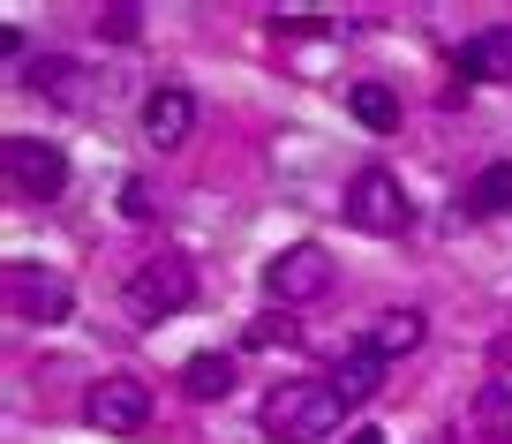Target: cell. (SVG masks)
<instances>
[{"mask_svg":"<svg viewBox=\"0 0 512 444\" xmlns=\"http://www.w3.org/2000/svg\"><path fill=\"white\" fill-rule=\"evenodd\" d=\"M279 339H294L287 317H256V324H249V347H279Z\"/></svg>","mask_w":512,"mask_h":444,"instance_id":"19","label":"cell"},{"mask_svg":"<svg viewBox=\"0 0 512 444\" xmlns=\"http://www.w3.org/2000/svg\"><path fill=\"white\" fill-rule=\"evenodd\" d=\"M128 317L136 324H159V317H181V309L196 302V264L189 256H174V249H159V256H144V264L128 271Z\"/></svg>","mask_w":512,"mask_h":444,"instance_id":"2","label":"cell"},{"mask_svg":"<svg viewBox=\"0 0 512 444\" xmlns=\"http://www.w3.org/2000/svg\"><path fill=\"white\" fill-rule=\"evenodd\" d=\"M475 429H482L490 444L512 437V384H505V377H490V384L475 392Z\"/></svg>","mask_w":512,"mask_h":444,"instance_id":"15","label":"cell"},{"mask_svg":"<svg viewBox=\"0 0 512 444\" xmlns=\"http://www.w3.org/2000/svg\"><path fill=\"white\" fill-rule=\"evenodd\" d=\"M422 332H430V324H422V309H384V317L369 324L362 347L377 354V362H400V354H415V347H422Z\"/></svg>","mask_w":512,"mask_h":444,"instance_id":"10","label":"cell"},{"mask_svg":"<svg viewBox=\"0 0 512 444\" xmlns=\"http://www.w3.org/2000/svg\"><path fill=\"white\" fill-rule=\"evenodd\" d=\"M347 106H354V121H362V128H400V98L384 91V83H354Z\"/></svg>","mask_w":512,"mask_h":444,"instance_id":"16","label":"cell"},{"mask_svg":"<svg viewBox=\"0 0 512 444\" xmlns=\"http://www.w3.org/2000/svg\"><path fill=\"white\" fill-rule=\"evenodd\" d=\"M347 444H384V429H347Z\"/></svg>","mask_w":512,"mask_h":444,"instance_id":"20","label":"cell"},{"mask_svg":"<svg viewBox=\"0 0 512 444\" xmlns=\"http://www.w3.org/2000/svg\"><path fill=\"white\" fill-rule=\"evenodd\" d=\"M324 286H332V256H324L317 241H294V249H279L272 264H264V294H272L279 309H294V302H317Z\"/></svg>","mask_w":512,"mask_h":444,"instance_id":"6","label":"cell"},{"mask_svg":"<svg viewBox=\"0 0 512 444\" xmlns=\"http://www.w3.org/2000/svg\"><path fill=\"white\" fill-rule=\"evenodd\" d=\"M8 309H16L23 324H61L68 309H76V294H68L61 271H31V264H16V271H8Z\"/></svg>","mask_w":512,"mask_h":444,"instance_id":"7","label":"cell"},{"mask_svg":"<svg viewBox=\"0 0 512 444\" xmlns=\"http://www.w3.org/2000/svg\"><path fill=\"white\" fill-rule=\"evenodd\" d=\"M121 211H128V219H151V211H159V196H151L144 174H128V181H121Z\"/></svg>","mask_w":512,"mask_h":444,"instance_id":"17","label":"cell"},{"mask_svg":"<svg viewBox=\"0 0 512 444\" xmlns=\"http://www.w3.org/2000/svg\"><path fill=\"white\" fill-rule=\"evenodd\" d=\"M83 422L98 429V437H136V429L151 422V384L144 377H98L91 392H83Z\"/></svg>","mask_w":512,"mask_h":444,"instance_id":"4","label":"cell"},{"mask_svg":"<svg viewBox=\"0 0 512 444\" xmlns=\"http://www.w3.org/2000/svg\"><path fill=\"white\" fill-rule=\"evenodd\" d=\"M384 369H392V362H377L369 347H354L347 362L332 369V392L347 399V407H362V399H377V392H384Z\"/></svg>","mask_w":512,"mask_h":444,"instance_id":"11","label":"cell"},{"mask_svg":"<svg viewBox=\"0 0 512 444\" xmlns=\"http://www.w3.org/2000/svg\"><path fill=\"white\" fill-rule=\"evenodd\" d=\"M181 392H189V399H226V392H234V354H189Z\"/></svg>","mask_w":512,"mask_h":444,"instance_id":"14","label":"cell"},{"mask_svg":"<svg viewBox=\"0 0 512 444\" xmlns=\"http://www.w3.org/2000/svg\"><path fill=\"white\" fill-rule=\"evenodd\" d=\"M347 422V399L332 392V377H294L264 399V437L272 444H324Z\"/></svg>","mask_w":512,"mask_h":444,"instance_id":"1","label":"cell"},{"mask_svg":"<svg viewBox=\"0 0 512 444\" xmlns=\"http://www.w3.org/2000/svg\"><path fill=\"white\" fill-rule=\"evenodd\" d=\"M0 174H8V189L23 204H53L68 189V159H61V143H46V136H8L0 143Z\"/></svg>","mask_w":512,"mask_h":444,"instance_id":"3","label":"cell"},{"mask_svg":"<svg viewBox=\"0 0 512 444\" xmlns=\"http://www.w3.org/2000/svg\"><path fill=\"white\" fill-rule=\"evenodd\" d=\"M460 76H475V83H512V23L467 38V46H460Z\"/></svg>","mask_w":512,"mask_h":444,"instance_id":"9","label":"cell"},{"mask_svg":"<svg viewBox=\"0 0 512 444\" xmlns=\"http://www.w3.org/2000/svg\"><path fill=\"white\" fill-rule=\"evenodd\" d=\"M460 211H475V219H497V211H512V159L482 166V174L460 189Z\"/></svg>","mask_w":512,"mask_h":444,"instance_id":"12","label":"cell"},{"mask_svg":"<svg viewBox=\"0 0 512 444\" xmlns=\"http://www.w3.org/2000/svg\"><path fill=\"white\" fill-rule=\"evenodd\" d=\"M189 136H196V98L181 91V83H159V91L144 98V143H159V151H181Z\"/></svg>","mask_w":512,"mask_h":444,"instance_id":"8","label":"cell"},{"mask_svg":"<svg viewBox=\"0 0 512 444\" xmlns=\"http://www.w3.org/2000/svg\"><path fill=\"white\" fill-rule=\"evenodd\" d=\"M347 219L362 226V234H407L415 204H407L400 174H384V166H362V174L347 181Z\"/></svg>","mask_w":512,"mask_h":444,"instance_id":"5","label":"cell"},{"mask_svg":"<svg viewBox=\"0 0 512 444\" xmlns=\"http://www.w3.org/2000/svg\"><path fill=\"white\" fill-rule=\"evenodd\" d=\"M83 68L68 61V53H38V61H23V83H31V91H46V98H61V106H76L83 98Z\"/></svg>","mask_w":512,"mask_h":444,"instance_id":"13","label":"cell"},{"mask_svg":"<svg viewBox=\"0 0 512 444\" xmlns=\"http://www.w3.org/2000/svg\"><path fill=\"white\" fill-rule=\"evenodd\" d=\"M136 31H144V8H128V0L106 8V38H136Z\"/></svg>","mask_w":512,"mask_h":444,"instance_id":"18","label":"cell"}]
</instances>
